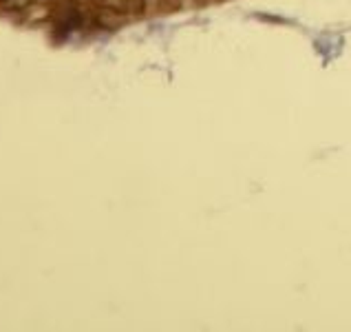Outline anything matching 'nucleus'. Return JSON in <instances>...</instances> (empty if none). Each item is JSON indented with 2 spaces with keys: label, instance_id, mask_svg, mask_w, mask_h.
Returning <instances> with one entry per match:
<instances>
[{
  "label": "nucleus",
  "instance_id": "7",
  "mask_svg": "<svg viewBox=\"0 0 351 332\" xmlns=\"http://www.w3.org/2000/svg\"><path fill=\"white\" fill-rule=\"evenodd\" d=\"M195 3H221V0H195Z\"/></svg>",
  "mask_w": 351,
  "mask_h": 332
},
{
  "label": "nucleus",
  "instance_id": "5",
  "mask_svg": "<svg viewBox=\"0 0 351 332\" xmlns=\"http://www.w3.org/2000/svg\"><path fill=\"white\" fill-rule=\"evenodd\" d=\"M29 3H34V0H5V3H0V5H3V9H7V12H16V9L29 7Z\"/></svg>",
  "mask_w": 351,
  "mask_h": 332
},
{
  "label": "nucleus",
  "instance_id": "8",
  "mask_svg": "<svg viewBox=\"0 0 351 332\" xmlns=\"http://www.w3.org/2000/svg\"><path fill=\"white\" fill-rule=\"evenodd\" d=\"M0 3H5V0H0Z\"/></svg>",
  "mask_w": 351,
  "mask_h": 332
},
{
  "label": "nucleus",
  "instance_id": "1",
  "mask_svg": "<svg viewBox=\"0 0 351 332\" xmlns=\"http://www.w3.org/2000/svg\"><path fill=\"white\" fill-rule=\"evenodd\" d=\"M49 20L56 32L69 34L71 29L82 25V9L73 0H56L53 5H49Z\"/></svg>",
  "mask_w": 351,
  "mask_h": 332
},
{
  "label": "nucleus",
  "instance_id": "3",
  "mask_svg": "<svg viewBox=\"0 0 351 332\" xmlns=\"http://www.w3.org/2000/svg\"><path fill=\"white\" fill-rule=\"evenodd\" d=\"M117 7L128 18H144L148 14V0H119Z\"/></svg>",
  "mask_w": 351,
  "mask_h": 332
},
{
  "label": "nucleus",
  "instance_id": "6",
  "mask_svg": "<svg viewBox=\"0 0 351 332\" xmlns=\"http://www.w3.org/2000/svg\"><path fill=\"white\" fill-rule=\"evenodd\" d=\"M34 3H36V5H53L56 0H34Z\"/></svg>",
  "mask_w": 351,
  "mask_h": 332
},
{
  "label": "nucleus",
  "instance_id": "4",
  "mask_svg": "<svg viewBox=\"0 0 351 332\" xmlns=\"http://www.w3.org/2000/svg\"><path fill=\"white\" fill-rule=\"evenodd\" d=\"M157 14H173L182 9V0H153Z\"/></svg>",
  "mask_w": 351,
  "mask_h": 332
},
{
  "label": "nucleus",
  "instance_id": "2",
  "mask_svg": "<svg viewBox=\"0 0 351 332\" xmlns=\"http://www.w3.org/2000/svg\"><path fill=\"white\" fill-rule=\"evenodd\" d=\"M93 23L99 29H119L126 25V14L119 7H111V5H95L91 12Z\"/></svg>",
  "mask_w": 351,
  "mask_h": 332
}]
</instances>
